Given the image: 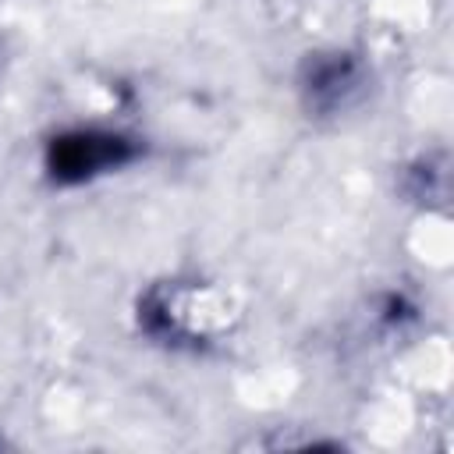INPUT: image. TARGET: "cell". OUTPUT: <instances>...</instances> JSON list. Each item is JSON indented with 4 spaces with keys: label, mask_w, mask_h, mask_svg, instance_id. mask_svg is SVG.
<instances>
[{
    "label": "cell",
    "mask_w": 454,
    "mask_h": 454,
    "mask_svg": "<svg viewBox=\"0 0 454 454\" xmlns=\"http://www.w3.org/2000/svg\"><path fill=\"white\" fill-rule=\"evenodd\" d=\"M362 92V64L351 53H316L301 71L305 106L316 114H340Z\"/></svg>",
    "instance_id": "2"
},
{
    "label": "cell",
    "mask_w": 454,
    "mask_h": 454,
    "mask_svg": "<svg viewBox=\"0 0 454 454\" xmlns=\"http://www.w3.org/2000/svg\"><path fill=\"white\" fill-rule=\"evenodd\" d=\"M138 142L121 131L103 128H74L57 135L46 145V174L57 184H82L117 167H128L138 156Z\"/></svg>",
    "instance_id": "1"
}]
</instances>
